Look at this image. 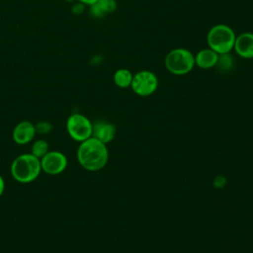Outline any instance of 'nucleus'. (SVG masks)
Segmentation results:
<instances>
[{"label":"nucleus","instance_id":"obj_1","mask_svg":"<svg viewBox=\"0 0 253 253\" xmlns=\"http://www.w3.org/2000/svg\"><path fill=\"white\" fill-rule=\"evenodd\" d=\"M109 152L105 143L91 136L82 141L77 150V159L80 165L88 171H98L108 162Z\"/></svg>","mask_w":253,"mask_h":253},{"label":"nucleus","instance_id":"obj_2","mask_svg":"<svg viewBox=\"0 0 253 253\" xmlns=\"http://www.w3.org/2000/svg\"><path fill=\"white\" fill-rule=\"evenodd\" d=\"M41 172V159L32 153H24L17 156L11 164V175L20 183L35 181Z\"/></svg>","mask_w":253,"mask_h":253},{"label":"nucleus","instance_id":"obj_3","mask_svg":"<svg viewBox=\"0 0 253 253\" xmlns=\"http://www.w3.org/2000/svg\"><path fill=\"white\" fill-rule=\"evenodd\" d=\"M236 34L234 30L225 24H216L212 26L207 34L208 47L218 54L230 53L233 49Z\"/></svg>","mask_w":253,"mask_h":253},{"label":"nucleus","instance_id":"obj_4","mask_svg":"<svg viewBox=\"0 0 253 253\" xmlns=\"http://www.w3.org/2000/svg\"><path fill=\"white\" fill-rule=\"evenodd\" d=\"M164 65L174 75L182 76L190 73L195 65V54L187 48L175 47L165 56Z\"/></svg>","mask_w":253,"mask_h":253},{"label":"nucleus","instance_id":"obj_5","mask_svg":"<svg viewBox=\"0 0 253 253\" xmlns=\"http://www.w3.org/2000/svg\"><path fill=\"white\" fill-rule=\"evenodd\" d=\"M66 129L72 139L82 142L92 136L93 124L86 116L75 113L68 117Z\"/></svg>","mask_w":253,"mask_h":253},{"label":"nucleus","instance_id":"obj_6","mask_svg":"<svg viewBox=\"0 0 253 253\" xmlns=\"http://www.w3.org/2000/svg\"><path fill=\"white\" fill-rule=\"evenodd\" d=\"M158 78L156 74L150 70H140L133 74L130 88L141 97L152 95L158 88Z\"/></svg>","mask_w":253,"mask_h":253},{"label":"nucleus","instance_id":"obj_7","mask_svg":"<svg viewBox=\"0 0 253 253\" xmlns=\"http://www.w3.org/2000/svg\"><path fill=\"white\" fill-rule=\"evenodd\" d=\"M42 171L49 175H57L62 173L67 166V158L60 151H48L41 158Z\"/></svg>","mask_w":253,"mask_h":253},{"label":"nucleus","instance_id":"obj_8","mask_svg":"<svg viewBox=\"0 0 253 253\" xmlns=\"http://www.w3.org/2000/svg\"><path fill=\"white\" fill-rule=\"evenodd\" d=\"M233 49L242 58H253V33L244 32L236 36Z\"/></svg>","mask_w":253,"mask_h":253},{"label":"nucleus","instance_id":"obj_9","mask_svg":"<svg viewBox=\"0 0 253 253\" xmlns=\"http://www.w3.org/2000/svg\"><path fill=\"white\" fill-rule=\"evenodd\" d=\"M36 134L35 125L29 121H22L14 127L12 137L17 144H27L34 139Z\"/></svg>","mask_w":253,"mask_h":253},{"label":"nucleus","instance_id":"obj_10","mask_svg":"<svg viewBox=\"0 0 253 253\" xmlns=\"http://www.w3.org/2000/svg\"><path fill=\"white\" fill-rule=\"evenodd\" d=\"M219 54L210 47L203 48L195 54V65L202 69H211L216 66Z\"/></svg>","mask_w":253,"mask_h":253},{"label":"nucleus","instance_id":"obj_11","mask_svg":"<svg viewBox=\"0 0 253 253\" xmlns=\"http://www.w3.org/2000/svg\"><path fill=\"white\" fill-rule=\"evenodd\" d=\"M116 134V127L113 124L107 122H97L93 125L92 136L103 143L111 142Z\"/></svg>","mask_w":253,"mask_h":253},{"label":"nucleus","instance_id":"obj_12","mask_svg":"<svg viewBox=\"0 0 253 253\" xmlns=\"http://www.w3.org/2000/svg\"><path fill=\"white\" fill-rule=\"evenodd\" d=\"M118 4L116 0H97L90 6V14L94 18H103L117 10Z\"/></svg>","mask_w":253,"mask_h":253},{"label":"nucleus","instance_id":"obj_13","mask_svg":"<svg viewBox=\"0 0 253 253\" xmlns=\"http://www.w3.org/2000/svg\"><path fill=\"white\" fill-rule=\"evenodd\" d=\"M133 74L127 68H119L115 71L113 80L115 84L120 88H128L131 85Z\"/></svg>","mask_w":253,"mask_h":253},{"label":"nucleus","instance_id":"obj_14","mask_svg":"<svg viewBox=\"0 0 253 253\" xmlns=\"http://www.w3.org/2000/svg\"><path fill=\"white\" fill-rule=\"evenodd\" d=\"M48 142L44 139H38L36 140L32 145V154L35 155L38 158H42L44 156L49 150H48Z\"/></svg>","mask_w":253,"mask_h":253},{"label":"nucleus","instance_id":"obj_15","mask_svg":"<svg viewBox=\"0 0 253 253\" xmlns=\"http://www.w3.org/2000/svg\"><path fill=\"white\" fill-rule=\"evenodd\" d=\"M232 63H233V58L230 55V53H224V54H219L216 66L220 67L223 70H227L232 67Z\"/></svg>","mask_w":253,"mask_h":253},{"label":"nucleus","instance_id":"obj_16","mask_svg":"<svg viewBox=\"0 0 253 253\" xmlns=\"http://www.w3.org/2000/svg\"><path fill=\"white\" fill-rule=\"evenodd\" d=\"M35 128H36V133L44 135L50 132V130L52 129V126L49 122H39L37 125H35Z\"/></svg>","mask_w":253,"mask_h":253},{"label":"nucleus","instance_id":"obj_17","mask_svg":"<svg viewBox=\"0 0 253 253\" xmlns=\"http://www.w3.org/2000/svg\"><path fill=\"white\" fill-rule=\"evenodd\" d=\"M4 189H5V182H4L3 177L0 175V197L2 196V194L4 192Z\"/></svg>","mask_w":253,"mask_h":253},{"label":"nucleus","instance_id":"obj_18","mask_svg":"<svg viewBox=\"0 0 253 253\" xmlns=\"http://www.w3.org/2000/svg\"><path fill=\"white\" fill-rule=\"evenodd\" d=\"M80 3L84 4V5H88V6H91L92 4H94L97 0H78Z\"/></svg>","mask_w":253,"mask_h":253}]
</instances>
